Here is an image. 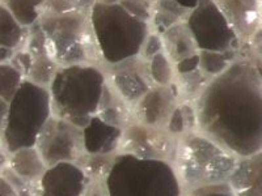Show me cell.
I'll list each match as a JSON object with an SVG mask.
<instances>
[{
	"mask_svg": "<svg viewBox=\"0 0 262 196\" xmlns=\"http://www.w3.org/2000/svg\"><path fill=\"white\" fill-rule=\"evenodd\" d=\"M170 134L177 137L196 130V113L195 107L191 101L180 102L176 110L173 111L172 116L165 126Z\"/></svg>",
	"mask_w": 262,
	"mask_h": 196,
	"instance_id": "obj_25",
	"label": "cell"
},
{
	"mask_svg": "<svg viewBox=\"0 0 262 196\" xmlns=\"http://www.w3.org/2000/svg\"><path fill=\"white\" fill-rule=\"evenodd\" d=\"M84 148L90 155H113L119 153L123 130L109 125L100 116H93L83 128Z\"/></svg>",
	"mask_w": 262,
	"mask_h": 196,
	"instance_id": "obj_16",
	"label": "cell"
},
{
	"mask_svg": "<svg viewBox=\"0 0 262 196\" xmlns=\"http://www.w3.org/2000/svg\"><path fill=\"white\" fill-rule=\"evenodd\" d=\"M228 182L237 196H262V151L238 158Z\"/></svg>",
	"mask_w": 262,
	"mask_h": 196,
	"instance_id": "obj_17",
	"label": "cell"
},
{
	"mask_svg": "<svg viewBox=\"0 0 262 196\" xmlns=\"http://www.w3.org/2000/svg\"><path fill=\"white\" fill-rule=\"evenodd\" d=\"M0 188H2V193L0 196H18V193L16 192V190L13 188V186L7 181L6 178L2 177L0 179Z\"/></svg>",
	"mask_w": 262,
	"mask_h": 196,
	"instance_id": "obj_35",
	"label": "cell"
},
{
	"mask_svg": "<svg viewBox=\"0 0 262 196\" xmlns=\"http://www.w3.org/2000/svg\"><path fill=\"white\" fill-rule=\"evenodd\" d=\"M177 145L179 137L170 134L167 128L134 122L123 130L119 153L173 163L176 158Z\"/></svg>",
	"mask_w": 262,
	"mask_h": 196,
	"instance_id": "obj_10",
	"label": "cell"
},
{
	"mask_svg": "<svg viewBox=\"0 0 262 196\" xmlns=\"http://www.w3.org/2000/svg\"><path fill=\"white\" fill-rule=\"evenodd\" d=\"M151 2H156V0H151Z\"/></svg>",
	"mask_w": 262,
	"mask_h": 196,
	"instance_id": "obj_37",
	"label": "cell"
},
{
	"mask_svg": "<svg viewBox=\"0 0 262 196\" xmlns=\"http://www.w3.org/2000/svg\"><path fill=\"white\" fill-rule=\"evenodd\" d=\"M130 15L151 24L154 2L151 0H119L118 2Z\"/></svg>",
	"mask_w": 262,
	"mask_h": 196,
	"instance_id": "obj_30",
	"label": "cell"
},
{
	"mask_svg": "<svg viewBox=\"0 0 262 196\" xmlns=\"http://www.w3.org/2000/svg\"><path fill=\"white\" fill-rule=\"evenodd\" d=\"M238 58V51H200V69L207 78H216Z\"/></svg>",
	"mask_w": 262,
	"mask_h": 196,
	"instance_id": "obj_24",
	"label": "cell"
},
{
	"mask_svg": "<svg viewBox=\"0 0 262 196\" xmlns=\"http://www.w3.org/2000/svg\"><path fill=\"white\" fill-rule=\"evenodd\" d=\"M53 115L49 88L25 79L2 119V146L7 155L36 146L38 135Z\"/></svg>",
	"mask_w": 262,
	"mask_h": 196,
	"instance_id": "obj_6",
	"label": "cell"
},
{
	"mask_svg": "<svg viewBox=\"0 0 262 196\" xmlns=\"http://www.w3.org/2000/svg\"><path fill=\"white\" fill-rule=\"evenodd\" d=\"M238 157L198 130L179 137L173 166L185 191L227 182Z\"/></svg>",
	"mask_w": 262,
	"mask_h": 196,
	"instance_id": "obj_5",
	"label": "cell"
},
{
	"mask_svg": "<svg viewBox=\"0 0 262 196\" xmlns=\"http://www.w3.org/2000/svg\"><path fill=\"white\" fill-rule=\"evenodd\" d=\"M176 3H179L180 6L186 8L188 11H193L195 7H198V4L202 2V0H174Z\"/></svg>",
	"mask_w": 262,
	"mask_h": 196,
	"instance_id": "obj_36",
	"label": "cell"
},
{
	"mask_svg": "<svg viewBox=\"0 0 262 196\" xmlns=\"http://www.w3.org/2000/svg\"><path fill=\"white\" fill-rule=\"evenodd\" d=\"M176 76L179 78L176 85L179 88L181 101L193 102L210 81V79L201 69L189 72V74L176 75Z\"/></svg>",
	"mask_w": 262,
	"mask_h": 196,
	"instance_id": "obj_27",
	"label": "cell"
},
{
	"mask_svg": "<svg viewBox=\"0 0 262 196\" xmlns=\"http://www.w3.org/2000/svg\"><path fill=\"white\" fill-rule=\"evenodd\" d=\"M181 101L176 83L168 86L154 85L134 106L135 122L152 127H164Z\"/></svg>",
	"mask_w": 262,
	"mask_h": 196,
	"instance_id": "obj_12",
	"label": "cell"
},
{
	"mask_svg": "<svg viewBox=\"0 0 262 196\" xmlns=\"http://www.w3.org/2000/svg\"><path fill=\"white\" fill-rule=\"evenodd\" d=\"M117 2H119V0H117Z\"/></svg>",
	"mask_w": 262,
	"mask_h": 196,
	"instance_id": "obj_38",
	"label": "cell"
},
{
	"mask_svg": "<svg viewBox=\"0 0 262 196\" xmlns=\"http://www.w3.org/2000/svg\"><path fill=\"white\" fill-rule=\"evenodd\" d=\"M149 75L155 85L168 86L174 83L176 76V65L173 64L172 60L164 51L155 55L148 62Z\"/></svg>",
	"mask_w": 262,
	"mask_h": 196,
	"instance_id": "obj_28",
	"label": "cell"
},
{
	"mask_svg": "<svg viewBox=\"0 0 262 196\" xmlns=\"http://www.w3.org/2000/svg\"><path fill=\"white\" fill-rule=\"evenodd\" d=\"M118 153L113 155H90L85 153L78 160V165L91 179H105L113 166Z\"/></svg>",
	"mask_w": 262,
	"mask_h": 196,
	"instance_id": "obj_26",
	"label": "cell"
},
{
	"mask_svg": "<svg viewBox=\"0 0 262 196\" xmlns=\"http://www.w3.org/2000/svg\"><path fill=\"white\" fill-rule=\"evenodd\" d=\"M190 11L180 6L174 0H156L152 11V28L156 33L163 34L173 25L186 20Z\"/></svg>",
	"mask_w": 262,
	"mask_h": 196,
	"instance_id": "obj_21",
	"label": "cell"
},
{
	"mask_svg": "<svg viewBox=\"0 0 262 196\" xmlns=\"http://www.w3.org/2000/svg\"><path fill=\"white\" fill-rule=\"evenodd\" d=\"M185 22L200 51H240L242 48V41L215 0H202L190 11Z\"/></svg>",
	"mask_w": 262,
	"mask_h": 196,
	"instance_id": "obj_8",
	"label": "cell"
},
{
	"mask_svg": "<svg viewBox=\"0 0 262 196\" xmlns=\"http://www.w3.org/2000/svg\"><path fill=\"white\" fill-rule=\"evenodd\" d=\"M106 83L105 71L95 64L59 67L49 85L53 114L84 128L97 115Z\"/></svg>",
	"mask_w": 262,
	"mask_h": 196,
	"instance_id": "obj_2",
	"label": "cell"
},
{
	"mask_svg": "<svg viewBox=\"0 0 262 196\" xmlns=\"http://www.w3.org/2000/svg\"><path fill=\"white\" fill-rule=\"evenodd\" d=\"M242 43H249L261 28V0H215Z\"/></svg>",
	"mask_w": 262,
	"mask_h": 196,
	"instance_id": "obj_14",
	"label": "cell"
},
{
	"mask_svg": "<svg viewBox=\"0 0 262 196\" xmlns=\"http://www.w3.org/2000/svg\"><path fill=\"white\" fill-rule=\"evenodd\" d=\"M161 51H164L163 46V39L161 36L156 32H151L148 34V37L144 41V45L142 47V53H140V57L143 58L146 62H149L152 58L160 54Z\"/></svg>",
	"mask_w": 262,
	"mask_h": 196,
	"instance_id": "obj_32",
	"label": "cell"
},
{
	"mask_svg": "<svg viewBox=\"0 0 262 196\" xmlns=\"http://www.w3.org/2000/svg\"><path fill=\"white\" fill-rule=\"evenodd\" d=\"M184 196H237L231 187L229 182H221V183L206 184L201 187L190 188L185 191Z\"/></svg>",
	"mask_w": 262,
	"mask_h": 196,
	"instance_id": "obj_31",
	"label": "cell"
},
{
	"mask_svg": "<svg viewBox=\"0 0 262 196\" xmlns=\"http://www.w3.org/2000/svg\"><path fill=\"white\" fill-rule=\"evenodd\" d=\"M109 196H184L173 163L118 153L105 178Z\"/></svg>",
	"mask_w": 262,
	"mask_h": 196,
	"instance_id": "obj_4",
	"label": "cell"
},
{
	"mask_svg": "<svg viewBox=\"0 0 262 196\" xmlns=\"http://www.w3.org/2000/svg\"><path fill=\"white\" fill-rule=\"evenodd\" d=\"M160 36L163 39L164 53L167 54L174 65L200 53L195 39L185 21L173 25Z\"/></svg>",
	"mask_w": 262,
	"mask_h": 196,
	"instance_id": "obj_18",
	"label": "cell"
},
{
	"mask_svg": "<svg viewBox=\"0 0 262 196\" xmlns=\"http://www.w3.org/2000/svg\"><path fill=\"white\" fill-rule=\"evenodd\" d=\"M7 167H9L20 178L33 183H38L39 178L48 169L36 146L18 149L15 153L9 155Z\"/></svg>",
	"mask_w": 262,
	"mask_h": 196,
	"instance_id": "obj_20",
	"label": "cell"
},
{
	"mask_svg": "<svg viewBox=\"0 0 262 196\" xmlns=\"http://www.w3.org/2000/svg\"><path fill=\"white\" fill-rule=\"evenodd\" d=\"M27 50L32 57V68L28 79L42 86L49 88L54 75L58 71V63L51 55L48 46L45 33L42 30L39 22L29 28L27 38Z\"/></svg>",
	"mask_w": 262,
	"mask_h": 196,
	"instance_id": "obj_15",
	"label": "cell"
},
{
	"mask_svg": "<svg viewBox=\"0 0 262 196\" xmlns=\"http://www.w3.org/2000/svg\"><path fill=\"white\" fill-rule=\"evenodd\" d=\"M90 178L76 162H60L46 169L38 181V196H83Z\"/></svg>",
	"mask_w": 262,
	"mask_h": 196,
	"instance_id": "obj_13",
	"label": "cell"
},
{
	"mask_svg": "<svg viewBox=\"0 0 262 196\" xmlns=\"http://www.w3.org/2000/svg\"><path fill=\"white\" fill-rule=\"evenodd\" d=\"M196 130L236 157L262 151V72L237 58L193 101Z\"/></svg>",
	"mask_w": 262,
	"mask_h": 196,
	"instance_id": "obj_1",
	"label": "cell"
},
{
	"mask_svg": "<svg viewBox=\"0 0 262 196\" xmlns=\"http://www.w3.org/2000/svg\"><path fill=\"white\" fill-rule=\"evenodd\" d=\"M36 148L48 167L60 162H78L85 155L83 128L53 114L38 135Z\"/></svg>",
	"mask_w": 262,
	"mask_h": 196,
	"instance_id": "obj_9",
	"label": "cell"
},
{
	"mask_svg": "<svg viewBox=\"0 0 262 196\" xmlns=\"http://www.w3.org/2000/svg\"><path fill=\"white\" fill-rule=\"evenodd\" d=\"M107 67L105 72L107 83L133 107L155 85L149 75L148 62L140 55Z\"/></svg>",
	"mask_w": 262,
	"mask_h": 196,
	"instance_id": "obj_11",
	"label": "cell"
},
{
	"mask_svg": "<svg viewBox=\"0 0 262 196\" xmlns=\"http://www.w3.org/2000/svg\"><path fill=\"white\" fill-rule=\"evenodd\" d=\"M24 74L18 71L12 63H2L0 65V97L2 101L11 102L13 95L24 83Z\"/></svg>",
	"mask_w": 262,
	"mask_h": 196,
	"instance_id": "obj_29",
	"label": "cell"
},
{
	"mask_svg": "<svg viewBox=\"0 0 262 196\" xmlns=\"http://www.w3.org/2000/svg\"><path fill=\"white\" fill-rule=\"evenodd\" d=\"M45 3L46 0H2V6L6 7L25 28H30L38 22Z\"/></svg>",
	"mask_w": 262,
	"mask_h": 196,
	"instance_id": "obj_23",
	"label": "cell"
},
{
	"mask_svg": "<svg viewBox=\"0 0 262 196\" xmlns=\"http://www.w3.org/2000/svg\"><path fill=\"white\" fill-rule=\"evenodd\" d=\"M83 196H109L105 179H91Z\"/></svg>",
	"mask_w": 262,
	"mask_h": 196,
	"instance_id": "obj_34",
	"label": "cell"
},
{
	"mask_svg": "<svg viewBox=\"0 0 262 196\" xmlns=\"http://www.w3.org/2000/svg\"><path fill=\"white\" fill-rule=\"evenodd\" d=\"M261 2H262V0H261Z\"/></svg>",
	"mask_w": 262,
	"mask_h": 196,
	"instance_id": "obj_39",
	"label": "cell"
},
{
	"mask_svg": "<svg viewBox=\"0 0 262 196\" xmlns=\"http://www.w3.org/2000/svg\"><path fill=\"white\" fill-rule=\"evenodd\" d=\"M38 22L59 67L95 64L101 60L91 28L90 11L42 15Z\"/></svg>",
	"mask_w": 262,
	"mask_h": 196,
	"instance_id": "obj_7",
	"label": "cell"
},
{
	"mask_svg": "<svg viewBox=\"0 0 262 196\" xmlns=\"http://www.w3.org/2000/svg\"><path fill=\"white\" fill-rule=\"evenodd\" d=\"M90 21L100 58L107 65L139 57L151 33L148 22L130 15L118 2L96 0Z\"/></svg>",
	"mask_w": 262,
	"mask_h": 196,
	"instance_id": "obj_3",
	"label": "cell"
},
{
	"mask_svg": "<svg viewBox=\"0 0 262 196\" xmlns=\"http://www.w3.org/2000/svg\"><path fill=\"white\" fill-rule=\"evenodd\" d=\"M196 69H200V53L190 58H186L176 64V75L189 74V72L196 71Z\"/></svg>",
	"mask_w": 262,
	"mask_h": 196,
	"instance_id": "obj_33",
	"label": "cell"
},
{
	"mask_svg": "<svg viewBox=\"0 0 262 196\" xmlns=\"http://www.w3.org/2000/svg\"><path fill=\"white\" fill-rule=\"evenodd\" d=\"M97 116H100L109 125H113L122 130L135 122L134 107L127 104L109 83H106V86H105Z\"/></svg>",
	"mask_w": 262,
	"mask_h": 196,
	"instance_id": "obj_19",
	"label": "cell"
},
{
	"mask_svg": "<svg viewBox=\"0 0 262 196\" xmlns=\"http://www.w3.org/2000/svg\"><path fill=\"white\" fill-rule=\"evenodd\" d=\"M29 28H25L4 6L0 7V46L16 51L27 42Z\"/></svg>",
	"mask_w": 262,
	"mask_h": 196,
	"instance_id": "obj_22",
	"label": "cell"
}]
</instances>
